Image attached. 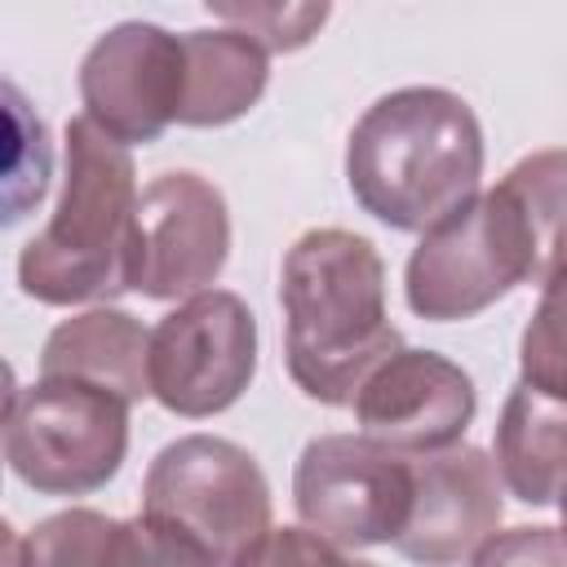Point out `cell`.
<instances>
[{
  "mask_svg": "<svg viewBox=\"0 0 567 567\" xmlns=\"http://www.w3.org/2000/svg\"><path fill=\"white\" fill-rule=\"evenodd\" d=\"M284 359L297 390L323 408H350L403 332L385 306V261L372 239L315 226L284 252L279 270Z\"/></svg>",
  "mask_w": 567,
  "mask_h": 567,
  "instance_id": "cell-1",
  "label": "cell"
},
{
  "mask_svg": "<svg viewBox=\"0 0 567 567\" xmlns=\"http://www.w3.org/2000/svg\"><path fill=\"white\" fill-rule=\"evenodd\" d=\"M483 124L474 106L439 84H408L377 97L346 142L354 204L390 230L425 235L478 195Z\"/></svg>",
  "mask_w": 567,
  "mask_h": 567,
  "instance_id": "cell-2",
  "label": "cell"
},
{
  "mask_svg": "<svg viewBox=\"0 0 567 567\" xmlns=\"http://www.w3.org/2000/svg\"><path fill=\"white\" fill-rule=\"evenodd\" d=\"M137 168L128 146L75 115L62 137V195L18 252V284L44 306H84L133 292Z\"/></svg>",
  "mask_w": 567,
  "mask_h": 567,
  "instance_id": "cell-3",
  "label": "cell"
},
{
  "mask_svg": "<svg viewBox=\"0 0 567 567\" xmlns=\"http://www.w3.org/2000/svg\"><path fill=\"white\" fill-rule=\"evenodd\" d=\"M128 456V403L66 377L13 385L4 408V461L40 496H89Z\"/></svg>",
  "mask_w": 567,
  "mask_h": 567,
  "instance_id": "cell-4",
  "label": "cell"
},
{
  "mask_svg": "<svg viewBox=\"0 0 567 567\" xmlns=\"http://www.w3.org/2000/svg\"><path fill=\"white\" fill-rule=\"evenodd\" d=\"M142 514L186 532L230 567L270 532V483L248 447L217 434H182L146 465Z\"/></svg>",
  "mask_w": 567,
  "mask_h": 567,
  "instance_id": "cell-5",
  "label": "cell"
},
{
  "mask_svg": "<svg viewBox=\"0 0 567 567\" xmlns=\"http://www.w3.org/2000/svg\"><path fill=\"white\" fill-rule=\"evenodd\" d=\"M527 284V244L514 208L492 186L430 226L403 270V297L416 319H474Z\"/></svg>",
  "mask_w": 567,
  "mask_h": 567,
  "instance_id": "cell-6",
  "label": "cell"
},
{
  "mask_svg": "<svg viewBox=\"0 0 567 567\" xmlns=\"http://www.w3.org/2000/svg\"><path fill=\"white\" fill-rule=\"evenodd\" d=\"M292 505L337 549L394 545L412 505V456L368 434H319L297 456Z\"/></svg>",
  "mask_w": 567,
  "mask_h": 567,
  "instance_id": "cell-7",
  "label": "cell"
},
{
  "mask_svg": "<svg viewBox=\"0 0 567 567\" xmlns=\"http://www.w3.org/2000/svg\"><path fill=\"white\" fill-rule=\"evenodd\" d=\"M257 372V315L239 292L208 288L151 328V399L186 421L244 399Z\"/></svg>",
  "mask_w": 567,
  "mask_h": 567,
  "instance_id": "cell-8",
  "label": "cell"
},
{
  "mask_svg": "<svg viewBox=\"0 0 567 567\" xmlns=\"http://www.w3.org/2000/svg\"><path fill=\"white\" fill-rule=\"evenodd\" d=\"M226 257L230 208L208 177L173 168L142 186L133 235V292L151 301H190L217 284Z\"/></svg>",
  "mask_w": 567,
  "mask_h": 567,
  "instance_id": "cell-9",
  "label": "cell"
},
{
  "mask_svg": "<svg viewBox=\"0 0 567 567\" xmlns=\"http://www.w3.org/2000/svg\"><path fill=\"white\" fill-rule=\"evenodd\" d=\"M80 102L120 146L159 142L182 115L186 97V44L155 22H115L102 31L80 62Z\"/></svg>",
  "mask_w": 567,
  "mask_h": 567,
  "instance_id": "cell-10",
  "label": "cell"
},
{
  "mask_svg": "<svg viewBox=\"0 0 567 567\" xmlns=\"http://www.w3.org/2000/svg\"><path fill=\"white\" fill-rule=\"evenodd\" d=\"M350 408L359 434L408 456H430L465 439L478 412V390L470 372L447 354L399 346L385 363L372 368Z\"/></svg>",
  "mask_w": 567,
  "mask_h": 567,
  "instance_id": "cell-11",
  "label": "cell"
},
{
  "mask_svg": "<svg viewBox=\"0 0 567 567\" xmlns=\"http://www.w3.org/2000/svg\"><path fill=\"white\" fill-rule=\"evenodd\" d=\"M501 487L496 456L474 443L412 456V505L394 549L421 567H456L474 558L501 527Z\"/></svg>",
  "mask_w": 567,
  "mask_h": 567,
  "instance_id": "cell-12",
  "label": "cell"
},
{
  "mask_svg": "<svg viewBox=\"0 0 567 567\" xmlns=\"http://www.w3.org/2000/svg\"><path fill=\"white\" fill-rule=\"evenodd\" d=\"M40 377L84 381L133 408L151 399V332L120 306H93L44 337Z\"/></svg>",
  "mask_w": 567,
  "mask_h": 567,
  "instance_id": "cell-13",
  "label": "cell"
},
{
  "mask_svg": "<svg viewBox=\"0 0 567 567\" xmlns=\"http://www.w3.org/2000/svg\"><path fill=\"white\" fill-rule=\"evenodd\" d=\"M186 44V97L177 124L221 128L244 120L270 80V53L239 27H195L182 31Z\"/></svg>",
  "mask_w": 567,
  "mask_h": 567,
  "instance_id": "cell-14",
  "label": "cell"
},
{
  "mask_svg": "<svg viewBox=\"0 0 567 567\" xmlns=\"http://www.w3.org/2000/svg\"><path fill=\"white\" fill-rule=\"evenodd\" d=\"M496 470L523 505H554L567 487V403L514 385L496 416Z\"/></svg>",
  "mask_w": 567,
  "mask_h": 567,
  "instance_id": "cell-15",
  "label": "cell"
},
{
  "mask_svg": "<svg viewBox=\"0 0 567 567\" xmlns=\"http://www.w3.org/2000/svg\"><path fill=\"white\" fill-rule=\"evenodd\" d=\"M496 190L518 217L527 244V284H549L567 275V151H532L523 155Z\"/></svg>",
  "mask_w": 567,
  "mask_h": 567,
  "instance_id": "cell-16",
  "label": "cell"
},
{
  "mask_svg": "<svg viewBox=\"0 0 567 567\" xmlns=\"http://www.w3.org/2000/svg\"><path fill=\"white\" fill-rule=\"evenodd\" d=\"M115 518L71 505L40 518L27 536H9V567H106Z\"/></svg>",
  "mask_w": 567,
  "mask_h": 567,
  "instance_id": "cell-17",
  "label": "cell"
},
{
  "mask_svg": "<svg viewBox=\"0 0 567 567\" xmlns=\"http://www.w3.org/2000/svg\"><path fill=\"white\" fill-rule=\"evenodd\" d=\"M518 381L567 403V275L540 288V301L518 337Z\"/></svg>",
  "mask_w": 567,
  "mask_h": 567,
  "instance_id": "cell-18",
  "label": "cell"
},
{
  "mask_svg": "<svg viewBox=\"0 0 567 567\" xmlns=\"http://www.w3.org/2000/svg\"><path fill=\"white\" fill-rule=\"evenodd\" d=\"M9 168H4V226L22 221L31 204H40L49 186V133L27 111L22 93L9 84Z\"/></svg>",
  "mask_w": 567,
  "mask_h": 567,
  "instance_id": "cell-19",
  "label": "cell"
},
{
  "mask_svg": "<svg viewBox=\"0 0 567 567\" xmlns=\"http://www.w3.org/2000/svg\"><path fill=\"white\" fill-rule=\"evenodd\" d=\"M106 567H221V563L186 532L151 514H133V518H115Z\"/></svg>",
  "mask_w": 567,
  "mask_h": 567,
  "instance_id": "cell-20",
  "label": "cell"
},
{
  "mask_svg": "<svg viewBox=\"0 0 567 567\" xmlns=\"http://www.w3.org/2000/svg\"><path fill=\"white\" fill-rule=\"evenodd\" d=\"M208 13L221 27L248 31L266 53H297L328 22V4H252V0L226 4V0H208Z\"/></svg>",
  "mask_w": 567,
  "mask_h": 567,
  "instance_id": "cell-21",
  "label": "cell"
},
{
  "mask_svg": "<svg viewBox=\"0 0 567 567\" xmlns=\"http://www.w3.org/2000/svg\"><path fill=\"white\" fill-rule=\"evenodd\" d=\"M346 549L323 540L310 527H270L261 532L230 567H350Z\"/></svg>",
  "mask_w": 567,
  "mask_h": 567,
  "instance_id": "cell-22",
  "label": "cell"
},
{
  "mask_svg": "<svg viewBox=\"0 0 567 567\" xmlns=\"http://www.w3.org/2000/svg\"><path fill=\"white\" fill-rule=\"evenodd\" d=\"M470 567H567V536L558 527H505L496 532Z\"/></svg>",
  "mask_w": 567,
  "mask_h": 567,
  "instance_id": "cell-23",
  "label": "cell"
},
{
  "mask_svg": "<svg viewBox=\"0 0 567 567\" xmlns=\"http://www.w3.org/2000/svg\"><path fill=\"white\" fill-rule=\"evenodd\" d=\"M558 514H563V527H558V532L567 536V487H563V496H558Z\"/></svg>",
  "mask_w": 567,
  "mask_h": 567,
  "instance_id": "cell-24",
  "label": "cell"
},
{
  "mask_svg": "<svg viewBox=\"0 0 567 567\" xmlns=\"http://www.w3.org/2000/svg\"><path fill=\"white\" fill-rule=\"evenodd\" d=\"M350 567H377V563H363V558H354V563H350Z\"/></svg>",
  "mask_w": 567,
  "mask_h": 567,
  "instance_id": "cell-25",
  "label": "cell"
}]
</instances>
